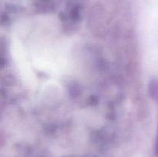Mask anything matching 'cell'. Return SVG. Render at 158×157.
Returning <instances> with one entry per match:
<instances>
[{"label": "cell", "mask_w": 158, "mask_h": 157, "mask_svg": "<svg viewBox=\"0 0 158 157\" xmlns=\"http://www.w3.org/2000/svg\"><path fill=\"white\" fill-rule=\"evenodd\" d=\"M156 152H157L158 155V130H157V140H156Z\"/></svg>", "instance_id": "6da1fadb"}]
</instances>
